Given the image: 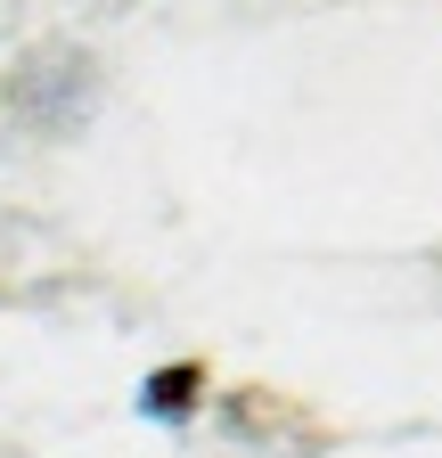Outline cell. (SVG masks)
<instances>
[{
	"instance_id": "1",
	"label": "cell",
	"mask_w": 442,
	"mask_h": 458,
	"mask_svg": "<svg viewBox=\"0 0 442 458\" xmlns=\"http://www.w3.org/2000/svg\"><path fill=\"white\" fill-rule=\"evenodd\" d=\"M189 393H197V369H164V377H156L140 401H148L156 418H181V410H189Z\"/></svg>"
}]
</instances>
